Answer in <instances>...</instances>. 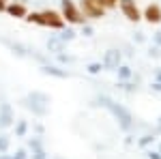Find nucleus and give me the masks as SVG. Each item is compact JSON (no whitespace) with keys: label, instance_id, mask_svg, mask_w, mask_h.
<instances>
[{"label":"nucleus","instance_id":"3","mask_svg":"<svg viewBox=\"0 0 161 159\" xmlns=\"http://www.w3.org/2000/svg\"><path fill=\"white\" fill-rule=\"evenodd\" d=\"M24 103H26L28 110H32V114L45 116L47 110H50V95H45V93H41V90H32V93L24 99Z\"/></svg>","mask_w":161,"mask_h":159},{"label":"nucleus","instance_id":"26","mask_svg":"<svg viewBox=\"0 0 161 159\" xmlns=\"http://www.w3.org/2000/svg\"><path fill=\"white\" fill-rule=\"evenodd\" d=\"M153 82L161 84V67H157V69H155V80H153Z\"/></svg>","mask_w":161,"mask_h":159},{"label":"nucleus","instance_id":"11","mask_svg":"<svg viewBox=\"0 0 161 159\" xmlns=\"http://www.w3.org/2000/svg\"><path fill=\"white\" fill-rule=\"evenodd\" d=\"M2 43L11 49L13 54H17V56H32V58H37V54H35V52H30V49L26 48V45H22V43H15V41H9V39H4Z\"/></svg>","mask_w":161,"mask_h":159},{"label":"nucleus","instance_id":"6","mask_svg":"<svg viewBox=\"0 0 161 159\" xmlns=\"http://www.w3.org/2000/svg\"><path fill=\"white\" fill-rule=\"evenodd\" d=\"M101 65H103V69H108V71H116V69L123 65V52L116 49V48L105 49V54H103V58H101Z\"/></svg>","mask_w":161,"mask_h":159},{"label":"nucleus","instance_id":"20","mask_svg":"<svg viewBox=\"0 0 161 159\" xmlns=\"http://www.w3.org/2000/svg\"><path fill=\"white\" fill-rule=\"evenodd\" d=\"M0 150H2V153L9 150V138H7V135H0Z\"/></svg>","mask_w":161,"mask_h":159},{"label":"nucleus","instance_id":"16","mask_svg":"<svg viewBox=\"0 0 161 159\" xmlns=\"http://www.w3.org/2000/svg\"><path fill=\"white\" fill-rule=\"evenodd\" d=\"M58 39L64 41V43H69V41H73V39H75V30H73V28H62L60 35H58Z\"/></svg>","mask_w":161,"mask_h":159},{"label":"nucleus","instance_id":"27","mask_svg":"<svg viewBox=\"0 0 161 159\" xmlns=\"http://www.w3.org/2000/svg\"><path fill=\"white\" fill-rule=\"evenodd\" d=\"M150 56H155V58H159V56H161V48H157V45H155V48L150 49Z\"/></svg>","mask_w":161,"mask_h":159},{"label":"nucleus","instance_id":"21","mask_svg":"<svg viewBox=\"0 0 161 159\" xmlns=\"http://www.w3.org/2000/svg\"><path fill=\"white\" fill-rule=\"evenodd\" d=\"M82 35H84V37H92V35H95V30H92L88 24H84V26H82Z\"/></svg>","mask_w":161,"mask_h":159},{"label":"nucleus","instance_id":"19","mask_svg":"<svg viewBox=\"0 0 161 159\" xmlns=\"http://www.w3.org/2000/svg\"><path fill=\"white\" fill-rule=\"evenodd\" d=\"M153 140H155V135H153V133H146V135H142V138L137 140V146H140V148H146V146L150 144V142H153Z\"/></svg>","mask_w":161,"mask_h":159},{"label":"nucleus","instance_id":"1","mask_svg":"<svg viewBox=\"0 0 161 159\" xmlns=\"http://www.w3.org/2000/svg\"><path fill=\"white\" fill-rule=\"evenodd\" d=\"M28 24H37L41 28H52V30H62L64 28V20L58 11H52V9H45V11H28V15L24 17Z\"/></svg>","mask_w":161,"mask_h":159},{"label":"nucleus","instance_id":"4","mask_svg":"<svg viewBox=\"0 0 161 159\" xmlns=\"http://www.w3.org/2000/svg\"><path fill=\"white\" fill-rule=\"evenodd\" d=\"M60 15L64 22H69V24H73V26H84L88 22L73 0H60Z\"/></svg>","mask_w":161,"mask_h":159},{"label":"nucleus","instance_id":"9","mask_svg":"<svg viewBox=\"0 0 161 159\" xmlns=\"http://www.w3.org/2000/svg\"><path fill=\"white\" fill-rule=\"evenodd\" d=\"M4 13H9L11 17H15V20H24L26 15H28V9H26L24 2H7V9H4Z\"/></svg>","mask_w":161,"mask_h":159},{"label":"nucleus","instance_id":"32","mask_svg":"<svg viewBox=\"0 0 161 159\" xmlns=\"http://www.w3.org/2000/svg\"><path fill=\"white\" fill-rule=\"evenodd\" d=\"M0 159H7V157H0Z\"/></svg>","mask_w":161,"mask_h":159},{"label":"nucleus","instance_id":"10","mask_svg":"<svg viewBox=\"0 0 161 159\" xmlns=\"http://www.w3.org/2000/svg\"><path fill=\"white\" fill-rule=\"evenodd\" d=\"M13 121H15V114H13L11 103H0V127L7 129L13 125Z\"/></svg>","mask_w":161,"mask_h":159},{"label":"nucleus","instance_id":"28","mask_svg":"<svg viewBox=\"0 0 161 159\" xmlns=\"http://www.w3.org/2000/svg\"><path fill=\"white\" fill-rule=\"evenodd\" d=\"M13 159H26V150H24V148H19V150L15 153V157H13Z\"/></svg>","mask_w":161,"mask_h":159},{"label":"nucleus","instance_id":"22","mask_svg":"<svg viewBox=\"0 0 161 159\" xmlns=\"http://www.w3.org/2000/svg\"><path fill=\"white\" fill-rule=\"evenodd\" d=\"M101 4H103L105 9H114V7L118 4V0H101Z\"/></svg>","mask_w":161,"mask_h":159},{"label":"nucleus","instance_id":"18","mask_svg":"<svg viewBox=\"0 0 161 159\" xmlns=\"http://www.w3.org/2000/svg\"><path fill=\"white\" fill-rule=\"evenodd\" d=\"M86 71L90 75H97V73L103 71V65H101V62H88V65H86Z\"/></svg>","mask_w":161,"mask_h":159},{"label":"nucleus","instance_id":"5","mask_svg":"<svg viewBox=\"0 0 161 159\" xmlns=\"http://www.w3.org/2000/svg\"><path fill=\"white\" fill-rule=\"evenodd\" d=\"M80 11L86 20H101L105 17V7L101 4V0H80Z\"/></svg>","mask_w":161,"mask_h":159},{"label":"nucleus","instance_id":"8","mask_svg":"<svg viewBox=\"0 0 161 159\" xmlns=\"http://www.w3.org/2000/svg\"><path fill=\"white\" fill-rule=\"evenodd\" d=\"M142 20H146L148 24H161V7L157 2L148 4L144 9V13H142Z\"/></svg>","mask_w":161,"mask_h":159},{"label":"nucleus","instance_id":"15","mask_svg":"<svg viewBox=\"0 0 161 159\" xmlns=\"http://www.w3.org/2000/svg\"><path fill=\"white\" fill-rule=\"evenodd\" d=\"M30 148L35 150V155H32L35 159H45V157H47V155H45V150H43V146H41V140H37V138H35V140H30Z\"/></svg>","mask_w":161,"mask_h":159},{"label":"nucleus","instance_id":"23","mask_svg":"<svg viewBox=\"0 0 161 159\" xmlns=\"http://www.w3.org/2000/svg\"><path fill=\"white\" fill-rule=\"evenodd\" d=\"M153 43H155L157 48H161V30H157V32L153 35Z\"/></svg>","mask_w":161,"mask_h":159},{"label":"nucleus","instance_id":"24","mask_svg":"<svg viewBox=\"0 0 161 159\" xmlns=\"http://www.w3.org/2000/svg\"><path fill=\"white\" fill-rule=\"evenodd\" d=\"M58 60L60 62H73V56H69V54H58Z\"/></svg>","mask_w":161,"mask_h":159},{"label":"nucleus","instance_id":"25","mask_svg":"<svg viewBox=\"0 0 161 159\" xmlns=\"http://www.w3.org/2000/svg\"><path fill=\"white\" fill-rule=\"evenodd\" d=\"M146 157H148V159H161V155H159V150H148Z\"/></svg>","mask_w":161,"mask_h":159},{"label":"nucleus","instance_id":"29","mask_svg":"<svg viewBox=\"0 0 161 159\" xmlns=\"http://www.w3.org/2000/svg\"><path fill=\"white\" fill-rule=\"evenodd\" d=\"M4 9H7V0H0V13H4Z\"/></svg>","mask_w":161,"mask_h":159},{"label":"nucleus","instance_id":"12","mask_svg":"<svg viewBox=\"0 0 161 159\" xmlns=\"http://www.w3.org/2000/svg\"><path fill=\"white\" fill-rule=\"evenodd\" d=\"M41 73H43V75H52V77H58V80L69 77V71H67V69H60V67H56V65H43V67H41Z\"/></svg>","mask_w":161,"mask_h":159},{"label":"nucleus","instance_id":"2","mask_svg":"<svg viewBox=\"0 0 161 159\" xmlns=\"http://www.w3.org/2000/svg\"><path fill=\"white\" fill-rule=\"evenodd\" d=\"M97 103H99V105H103L105 110L110 112L112 116L118 121V125L123 127L125 131H129V129L133 127V116H131V112L127 110L125 105L116 103V101H114V99H110L108 95H99V97H97Z\"/></svg>","mask_w":161,"mask_h":159},{"label":"nucleus","instance_id":"17","mask_svg":"<svg viewBox=\"0 0 161 159\" xmlns=\"http://www.w3.org/2000/svg\"><path fill=\"white\" fill-rule=\"evenodd\" d=\"M26 133H28V122L26 121H17L15 122V135H17V138H24Z\"/></svg>","mask_w":161,"mask_h":159},{"label":"nucleus","instance_id":"30","mask_svg":"<svg viewBox=\"0 0 161 159\" xmlns=\"http://www.w3.org/2000/svg\"><path fill=\"white\" fill-rule=\"evenodd\" d=\"M133 39H136L137 43H142V41H144V37H142V32H137V35H136V37H133Z\"/></svg>","mask_w":161,"mask_h":159},{"label":"nucleus","instance_id":"13","mask_svg":"<svg viewBox=\"0 0 161 159\" xmlns=\"http://www.w3.org/2000/svg\"><path fill=\"white\" fill-rule=\"evenodd\" d=\"M64 41H60L58 37H50V41H47V49H50L52 54H62L64 52Z\"/></svg>","mask_w":161,"mask_h":159},{"label":"nucleus","instance_id":"7","mask_svg":"<svg viewBox=\"0 0 161 159\" xmlns=\"http://www.w3.org/2000/svg\"><path fill=\"white\" fill-rule=\"evenodd\" d=\"M116 7L120 9V13H123L129 22H140V20H142V11L137 9L136 0H118Z\"/></svg>","mask_w":161,"mask_h":159},{"label":"nucleus","instance_id":"14","mask_svg":"<svg viewBox=\"0 0 161 159\" xmlns=\"http://www.w3.org/2000/svg\"><path fill=\"white\" fill-rule=\"evenodd\" d=\"M116 73H118V82H129V80L133 77V71H131L129 65H120V67L116 69Z\"/></svg>","mask_w":161,"mask_h":159},{"label":"nucleus","instance_id":"31","mask_svg":"<svg viewBox=\"0 0 161 159\" xmlns=\"http://www.w3.org/2000/svg\"><path fill=\"white\" fill-rule=\"evenodd\" d=\"M159 155H161V144H159Z\"/></svg>","mask_w":161,"mask_h":159}]
</instances>
